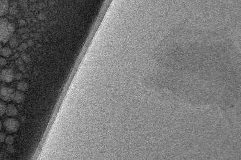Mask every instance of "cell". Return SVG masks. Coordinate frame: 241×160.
Returning a JSON list of instances; mask_svg holds the SVG:
<instances>
[{
    "label": "cell",
    "instance_id": "1",
    "mask_svg": "<svg viewBox=\"0 0 241 160\" xmlns=\"http://www.w3.org/2000/svg\"><path fill=\"white\" fill-rule=\"evenodd\" d=\"M15 31L13 24L6 18H0V42L5 43L12 37Z\"/></svg>",
    "mask_w": 241,
    "mask_h": 160
},
{
    "label": "cell",
    "instance_id": "2",
    "mask_svg": "<svg viewBox=\"0 0 241 160\" xmlns=\"http://www.w3.org/2000/svg\"><path fill=\"white\" fill-rule=\"evenodd\" d=\"M3 125L5 130L10 133H16L20 126L19 121L12 117L6 119L3 123Z\"/></svg>",
    "mask_w": 241,
    "mask_h": 160
},
{
    "label": "cell",
    "instance_id": "3",
    "mask_svg": "<svg viewBox=\"0 0 241 160\" xmlns=\"http://www.w3.org/2000/svg\"><path fill=\"white\" fill-rule=\"evenodd\" d=\"M15 90L10 87H2L0 89V98L3 101L8 102L12 100L13 93Z\"/></svg>",
    "mask_w": 241,
    "mask_h": 160
},
{
    "label": "cell",
    "instance_id": "4",
    "mask_svg": "<svg viewBox=\"0 0 241 160\" xmlns=\"http://www.w3.org/2000/svg\"><path fill=\"white\" fill-rule=\"evenodd\" d=\"M15 77L14 72L11 69H4L0 72V80L3 82H11Z\"/></svg>",
    "mask_w": 241,
    "mask_h": 160
},
{
    "label": "cell",
    "instance_id": "5",
    "mask_svg": "<svg viewBox=\"0 0 241 160\" xmlns=\"http://www.w3.org/2000/svg\"><path fill=\"white\" fill-rule=\"evenodd\" d=\"M12 100L18 104L22 103L25 100V94L22 91L19 90L15 91L13 94Z\"/></svg>",
    "mask_w": 241,
    "mask_h": 160
},
{
    "label": "cell",
    "instance_id": "6",
    "mask_svg": "<svg viewBox=\"0 0 241 160\" xmlns=\"http://www.w3.org/2000/svg\"><path fill=\"white\" fill-rule=\"evenodd\" d=\"M9 10V3L7 0H0V17L6 14Z\"/></svg>",
    "mask_w": 241,
    "mask_h": 160
},
{
    "label": "cell",
    "instance_id": "7",
    "mask_svg": "<svg viewBox=\"0 0 241 160\" xmlns=\"http://www.w3.org/2000/svg\"><path fill=\"white\" fill-rule=\"evenodd\" d=\"M8 117H13L18 114V109L15 105L13 104H8L6 107L5 113Z\"/></svg>",
    "mask_w": 241,
    "mask_h": 160
},
{
    "label": "cell",
    "instance_id": "8",
    "mask_svg": "<svg viewBox=\"0 0 241 160\" xmlns=\"http://www.w3.org/2000/svg\"><path fill=\"white\" fill-rule=\"evenodd\" d=\"M12 51L11 48H10L8 46H5L4 48H2L0 51V55L4 58L9 57L12 55Z\"/></svg>",
    "mask_w": 241,
    "mask_h": 160
},
{
    "label": "cell",
    "instance_id": "9",
    "mask_svg": "<svg viewBox=\"0 0 241 160\" xmlns=\"http://www.w3.org/2000/svg\"><path fill=\"white\" fill-rule=\"evenodd\" d=\"M16 88H17L18 90L24 92V91H26L28 90V89L29 88V85L25 81H21V82H18V84H17Z\"/></svg>",
    "mask_w": 241,
    "mask_h": 160
},
{
    "label": "cell",
    "instance_id": "10",
    "mask_svg": "<svg viewBox=\"0 0 241 160\" xmlns=\"http://www.w3.org/2000/svg\"><path fill=\"white\" fill-rule=\"evenodd\" d=\"M8 146H12L15 142V137L12 135H8L6 136L5 142H4Z\"/></svg>",
    "mask_w": 241,
    "mask_h": 160
},
{
    "label": "cell",
    "instance_id": "11",
    "mask_svg": "<svg viewBox=\"0 0 241 160\" xmlns=\"http://www.w3.org/2000/svg\"><path fill=\"white\" fill-rule=\"evenodd\" d=\"M7 105L2 100H0V116H2L5 113Z\"/></svg>",
    "mask_w": 241,
    "mask_h": 160
},
{
    "label": "cell",
    "instance_id": "12",
    "mask_svg": "<svg viewBox=\"0 0 241 160\" xmlns=\"http://www.w3.org/2000/svg\"><path fill=\"white\" fill-rule=\"evenodd\" d=\"M10 45L12 48H15L18 45V41L15 38H11L10 39Z\"/></svg>",
    "mask_w": 241,
    "mask_h": 160
},
{
    "label": "cell",
    "instance_id": "13",
    "mask_svg": "<svg viewBox=\"0 0 241 160\" xmlns=\"http://www.w3.org/2000/svg\"><path fill=\"white\" fill-rule=\"evenodd\" d=\"M7 60L4 57L0 56V67L5 66L7 65Z\"/></svg>",
    "mask_w": 241,
    "mask_h": 160
},
{
    "label": "cell",
    "instance_id": "14",
    "mask_svg": "<svg viewBox=\"0 0 241 160\" xmlns=\"http://www.w3.org/2000/svg\"><path fill=\"white\" fill-rule=\"evenodd\" d=\"M5 137H6V135L3 133L0 132V143H4L5 142Z\"/></svg>",
    "mask_w": 241,
    "mask_h": 160
},
{
    "label": "cell",
    "instance_id": "15",
    "mask_svg": "<svg viewBox=\"0 0 241 160\" xmlns=\"http://www.w3.org/2000/svg\"><path fill=\"white\" fill-rule=\"evenodd\" d=\"M27 45L26 43H22V44L21 45V46H19V51H22L25 50L27 49Z\"/></svg>",
    "mask_w": 241,
    "mask_h": 160
},
{
    "label": "cell",
    "instance_id": "16",
    "mask_svg": "<svg viewBox=\"0 0 241 160\" xmlns=\"http://www.w3.org/2000/svg\"><path fill=\"white\" fill-rule=\"evenodd\" d=\"M22 60L25 62H28L30 61V57L28 55H24L22 57Z\"/></svg>",
    "mask_w": 241,
    "mask_h": 160
},
{
    "label": "cell",
    "instance_id": "17",
    "mask_svg": "<svg viewBox=\"0 0 241 160\" xmlns=\"http://www.w3.org/2000/svg\"><path fill=\"white\" fill-rule=\"evenodd\" d=\"M45 18H46L45 15L44 14H43V13H40L38 15V19L39 20H44L45 19Z\"/></svg>",
    "mask_w": 241,
    "mask_h": 160
},
{
    "label": "cell",
    "instance_id": "18",
    "mask_svg": "<svg viewBox=\"0 0 241 160\" xmlns=\"http://www.w3.org/2000/svg\"><path fill=\"white\" fill-rule=\"evenodd\" d=\"M15 78L16 79V80H21L22 78V75L21 74V73H18V74H17L16 75H15Z\"/></svg>",
    "mask_w": 241,
    "mask_h": 160
},
{
    "label": "cell",
    "instance_id": "19",
    "mask_svg": "<svg viewBox=\"0 0 241 160\" xmlns=\"http://www.w3.org/2000/svg\"><path fill=\"white\" fill-rule=\"evenodd\" d=\"M1 128H2V123H1V122L0 120V130H1Z\"/></svg>",
    "mask_w": 241,
    "mask_h": 160
},
{
    "label": "cell",
    "instance_id": "20",
    "mask_svg": "<svg viewBox=\"0 0 241 160\" xmlns=\"http://www.w3.org/2000/svg\"><path fill=\"white\" fill-rule=\"evenodd\" d=\"M1 48H2V46H1V42H0V51H1Z\"/></svg>",
    "mask_w": 241,
    "mask_h": 160
},
{
    "label": "cell",
    "instance_id": "21",
    "mask_svg": "<svg viewBox=\"0 0 241 160\" xmlns=\"http://www.w3.org/2000/svg\"><path fill=\"white\" fill-rule=\"evenodd\" d=\"M12 1H16V0H12Z\"/></svg>",
    "mask_w": 241,
    "mask_h": 160
}]
</instances>
